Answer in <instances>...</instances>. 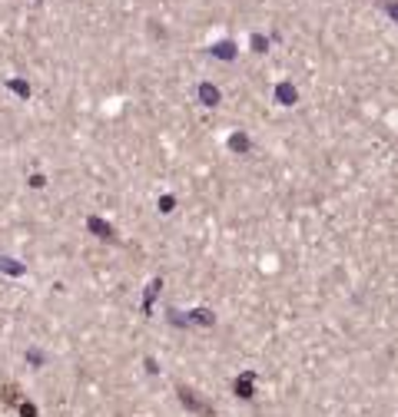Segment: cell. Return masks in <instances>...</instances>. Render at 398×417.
Segmentation results:
<instances>
[{"instance_id":"obj_1","label":"cell","mask_w":398,"mask_h":417,"mask_svg":"<svg viewBox=\"0 0 398 417\" xmlns=\"http://www.w3.org/2000/svg\"><path fill=\"white\" fill-rule=\"evenodd\" d=\"M199 93H202V103H209V106H212V103H219V93H216V86H202Z\"/></svg>"},{"instance_id":"obj_3","label":"cell","mask_w":398,"mask_h":417,"mask_svg":"<svg viewBox=\"0 0 398 417\" xmlns=\"http://www.w3.org/2000/svg\"><path fill=\"white\" fill-rule=\"evenodd\" d=\"M279 96H282V103H292V99H296V89H289V86H279Z\"/></svg>"},{"instance_id":"obj_4","label":"cell","mask_w":398,"mask_h":417,"mask_svg":"<svg viewBox=\"0 0 398 417\" xmlns=\"http://www.w3.org/2000/svg\"><path fill=\"white\" fill-rule=\"evenodd\" d=\"M388 13H392V17L398 20V0H392V3H388Z\"/></svg>"},{"instance_id":"obj_2","label":"cell","mask_w":398,"mask_h":417,"mask_svg":"<svg viewBox=\"0 0 398 417\" xmlns=\"http://www.w3.org/2000/svg\"><path fill=\"white\" fill-rule=\"evenodd\" d=\"M212 53H216V56H222V60H229V56H232V50H229V43H219V46H212Z\"/></svg>"}]
</instances>
